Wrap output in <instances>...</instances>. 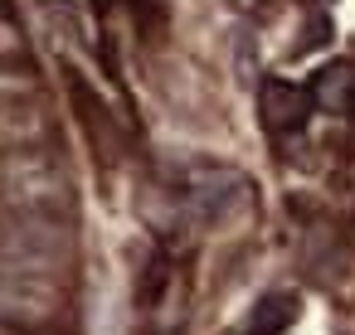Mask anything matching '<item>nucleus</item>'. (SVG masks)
<instances>
[{
  "mask_svg": "<svg viewBox=\"0 0 355 335\" xmlns=\"http://www.w3.org/2000/svg\"><path fill=\"white\" fill-rule=\"evenodd\" d=\"M311 112V93L292 88V83H268L263 88V122L272 132H297Z\"/></svg>",
  "mask_w": 355,
  "mask_h": 335,
  "instance_id": "f257e3e1",
  "label": "nucleus"
},
{
  "mask_svg": "<svg viewBox=\"0 0 355 335\" xmlns=\"http://www.w3.org/2000/svg\"><path fill=\"white\" fill-rule=\"evenodd\" d=\"M292 316H297V296H287V291L263 296V301L253 306L248 335H277V330H287V325H292Z\"/></svg>",
  "mask_w": 355,
  "mask_h": 335,
  "instance_id": "f03ea898",
  "label": "nucleus"
},
{
  "mask_svg": "<svg viewBox=\"0 0 355 335\" xmlns=\"http://www.w3.org/2000/svg\"><path fill=\"white\" fill-rule=\"evenodd\" d=\"M350 88H355V73L350 69H326L321 73V83H316V102H326V107H345L350 102Z\"/></svg>",
  "mask_w": 355,
  "mask_h": 335,
  "instance_id": "7ed1b4c3",
  "label": "nucleus"
}]
</instances>
